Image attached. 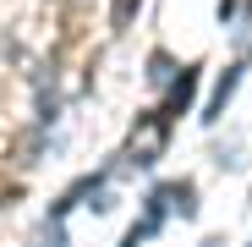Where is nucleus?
<instances>
[{"label": "nucleus", "mask_w": 252, "mask_h": 247, "mask_svg": "<svg viewBox=\"0 0 252 247\" xmlns=\"http://www.w3.org/2000/svg\"><path fill=\"white\" fill-rule=\"evenodd\" d=\"M241 71H247L241 61L220 71V82H214V99H208V110H203V127H214V121L225 115V105H230V99H236V88H241Z\"/></svg>", "instance_id": "obj_1"}, {"label": "nucleus", "mask_w": 252, "mask_h": 247, "mask_svg": "<svg viewBox=\"0 0 252 247\" xmlns=\"http://www.w3.org/2000/svg\"><path fill=\"white\" fill-rule=\"evenodd\" d=\"M164 192H170V214H181V220H197V181H192V176L170 181Z\"/></svg>", "instance_id": "obj_2"}, {"label": "nucleus", "mask_w": 252, "mask_h": 247, "mask_svg": "<svg viewBox=\"0 0 252 247\" xmlns=\"http://www.w3.org/2000/svg\"><path fill=\"white\" fill-rule=\"evenodd\" d=\"M176 71H181V66H176L170 55H164V50H154V55H148V82H170Z\"/></svg>", "instance_id": "obj_3"}, {"label": "nucleus", "mask_w": 252, "mask_h": 247, "mask_svg": "<svg viewBox=\"0 0 252 247\" xmlns=\"http://www.w3.org/2000/svg\"><path fill=\"white\" fill-rule=\"evenodd\" d=\"M137 6H143V0H115V6H110V22H115V28H132Z\"/></svg>", "instance_id": "obj_4"}, {"label": "nucleus", "mask_w": 252, "mask_h": 247, "mask_svg": "<svg viewBox=\"0 0 252 247\" xmlns=\"http://www.w3.org/2000/svg\"><path fill=\"white\" fill-rule=\"evenodd\" d=\"M148 236H159V231H154V225H148V220H137V225H132V231H126V236H121V247H143V242H148Z\"/></svg>", "instance_id": "obj_5"}, {"label": "nucleus", "mask_w": 252, "mask_h": 247, "mask_svg": "<svg viewBox=\"0 0 252 247\" xmlns=\"http://www.w3.org/2000/svg\"><path fill=\"white\" fill-rule=\"evenodd\" d=\"M44 247H66V225H50V236H44Z\"/></svg>", "instance_id": "obj_6"}, {"label": "nucleus", "mask_w": 252, "mask_h": 247, "mask_svg": "<svg viewBox=\"0 0 252 247\" xmlns=\"http://www.w3.org/2000/svg\"><path fill=\"white\" fill-rule=\"evenodd\" d=\"M220 22H225V28L236 22V0H220Z\"/></svg>", "instance_id": "obj_7"}]
</instances>
